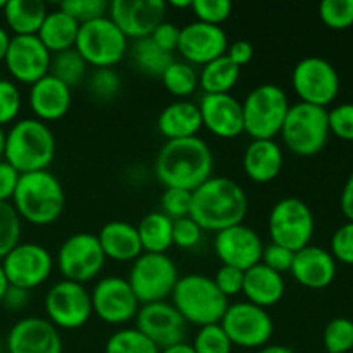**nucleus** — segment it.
I'll use <instances>...</instances> for the list:
<instances>
[{"label": "nucleus", "mask_w": 353, "mask_h": 353, "mask_svg": "<svg viewBox=\"0 0 353 353\" xmlns=\"http://www.w3.org/2000/svg\"><path fill=\"white\" fill-rule=\"evenodd\" d=\"M155 178L165 188L193 190L212 178L214 155L199 137L169 140L162 145L154 164Z\"/></svg>", "instance_id": "1"}, {"label": "nucleus", "mask_w": 353, "mask_h": 353, "mask_svg": "<svg viewBox=\"0 0 353 353\" xmlns=\"http://www.w3.org/2000/svg\"><path fill=\"white\" fill-rule=\"evenodd\" d=\"M248 212L245 190L226 176H212L192 192L190 217L203 231H219L241 224Z\"/></svg>", "instance_id": "2"}, {"label": "nucleus", "mask_w": 353, "mask_h": 353, "mask_svg": "<svg viewBox=\"0 0 353 353\" xmlns=\"http://www.w3.org/2000/svg\"><path fill=\"white\" fill-rule=\"evenodd\" d=\"M10 203L21 221L33 226H48L54 224L65 209L64 186L48 169L26 172L19 176Z\"/></svg>", "instance_id": "3"}, {"label": "nucleus", "mask_w": 353, "mask_h": 353, "mask_svg": "<svg viewBox=\"0 0 353 353\" xmlns=\"http://www.w3.org/2000/svg\"><path fill=\"white\" fill-rule=\"evenodd\" d=\"M55 134L48 124L28 117L16 121L6 131L3 161L19 174L47 171L55 157Z\"/></svg>", "instance_id": "4"}, {"label": "nucleus", "mask_w": 353, "mask_h": 353, "mask_svg": "<svg viewBox=\"0 0 353 353\" xmlns=\"http://www.w3.org/2000/svg\"><path fill=\"white\" fill-rule=\"evenodd\" d=\"M171 299L172 305L181 314L185 323L199 327L219 324L230 307L228 299L217 290L214 279L203 274L179 278Z\"/></svg>", "instance_id": "5"}, {"label": "nucleus", "mask_w": 353, "mask_h": 353, "mask_svg": "<svg viewBox=\"0 0 353 353\" xmlns=\"http://www.w3.org/2000/svg\"><path fill=\"white\" fill-rule=\"evenodd\" d=\"M290 105L288 95L278 85L264 83L255 86L241 102L243 133L252 140H274L281 133Z\"/></svg>", "instance_id": "6"}, {"label": "nucleus", "mask_w": 353, "mask_h": 353, "mask_svg": "<svg viewBox=\"0 0 353 353\" xmlns=\"http://www.w3.org/2000/svg\"><path fill=\"white\" fill-rule=\"evenodd\" d=\"M283 143L299 157H314L330 140L327 110L310 103H293L281 128Z\"/></svg>", "instance_id": "7"}, {"label": "nucleus", "mask_w": 353, "mask_h": 353, "mask_svg": "<svg viewBox=\"0 0 353 353\" xmlns=\"http://www.w3.org/2000/svg\"><path fill=\"white\" fill-rule=\"evenodd\" d=\"M268 230L271 241L288 248L293 254L309 247L316 231V219L303 200L295 196H286L269 212Z\"/></svg>", "instance_id": "8"}, {"label": "nucleus", "mask_w": 353, "mask_h": 353, "mask_svg": "<svg viewBox=\"0 0 353 353\" xmlns=\"http://www.w3.org/2000/svg\"><path fill=\"white\" fill-rule=\"evenodd\" d=\"M178 268L168 254H141L130 269V283L140 305L165 302L178 283Z\"/></svg>", "instance_id": "9"}, {"label": "nucleus", "mask_w": 353, "mask_h": 353, "mask_svg": "<svg viewBox=\"0 0 353 353\" xmlns=\"http://www.w3.org/2000/svg\"><path fill=\"white\" fill-rule=\"evenodd\" d=\"M76 50L88 65L95 69L114 68L124 59L128 52V38L109 16L90 23L79 24L76 38Z\"/></svg>", "instance_id": "10"}, {"label": "nucleus", "mask_w": 353, "mask_h": 353, "mask_svg": "<svg viewBox=\"0 0 353 353\" xmlns=\"http://www.w3.org/2000/svg\"><path fill=\"white\" fill-rule=\"evenodd\" d=\"M219 324L233 347L247 350H259L269 345L274 333V323L268 310L247 300L230 303Z\"/></svg>", "instance_id": "11"}, {"label": "nucleus", "mask_w": 353, "mask_h": 353, "mask_svg": "<svg viewBox=\"0 0 353 353\" xmlns=\"http://www.w3.org/2000/svg\"><path fill=\"white\" fill-rule=\"evenodd\" d=\"M292 85L300 102L326 109L340 93V76L326 59L310 55L296 62L292 72Z\"/></svg>", "instance_id": "12"}, {"label": "nucleus", "mask_w": 353, "mask_h": 353, "mask_svg": "<svg viewBox=\"0 0 353 353\" xmlns=\"http://www.w3.org/2000/svg\"><path fill=\"white\" fill-rule=\"evenodd\" d=\"M45 314L57 330H79L93 316L92 295L81 283L62 279L45 295Z\"/></svg>", "instance_id": "13"}, {"label": "nucleus", "mask_w": 353, "mask_h": 353, "mask_svg": "<svg viewBox=\"0 0 353 353\" xmlns=\"http://www.w3.org/2000/svg\"><path fill=\"white\" fill-rule=\"evenodd\" d=\"M55 262L64 279L85 285L102 272L107 259L97 234L74 233L62 241Z\"/></svg>", "instance_id": "14"}, {"label": "nucleus", "mask_w": 353, "mask_h": 353, "mask_svg": "<svg viewBox=\"0 0 353 353\" xmlns=\"http://www.w3.org/2000/svg\"><path fill=\"white\" fill-rule=\"evenodd\" d=\"M0 264L10 286L31 292L50 278L54 259L43 245L19 243Z\"/></svg>", "instance_id": "15"}, {"label": "nucleus", "mask_w": 353, "mask_h": 353, "mask_svg": "<svg viewBox=\"0 0 353 353\" xmlns=\"http://www.w3.org/2000/svg\"><path fill=\"white\" fill-rule=\"evenodd\" d=\"M93 314L105 324H126L137 317L140 302L134 296L128 279L105 276L90 292Z\"/></svg>", "instance_id": "16"}, {"label": "nucleus", "mask_w": 353, "mask_h": 353, "mask_svg": "<svg viewBox=\"0 0 353 353\" xmlns=\"http://www.w3.org/2000/svg\"><path fill=\"white\" fill-rule=\"evenodd\" d=\"M168 2L164 0H114L109 3V17L130 40H143L165 21Z\"/></svg>", "instance_id": "17"}, {"label": "nucleus", "mask_w": 353, "mask_h": 353, "mask_svg": "<svg viewBox=\"0 0 353 353\" xmlns=\"http://www.w3.org/2000/svg\"><path fill=\"white\" fill-rule=\"evenodd\" d=\"M3 62L9 74L16 81L31 86L50 72L52 54L45 48L37 34L12 37Z\"/></svg>", "instance_id": "18"}, {"label": "nucleus", "mask_w": 353, "mask_h": 353, "mask_svg": "<svg viewBox=\"0 0 353 353\" xmlns=\"http://www.w3.org/2000/svg\"><path fill=\"white\" fill-rule=\"evenodd\" d=\"M134 321L137 330L157 345L159 350L185 341L186 323L172 303L157 302L141 305Z\"/></svg>", "instance_id": "19"}, {"label": "nucleus", "mask_w": 353, "mask_h": 353, "mask_svg": "<svg viewBox=\"0 0 353 353\" xmlns=\"http://www.w3.org/2000/svg\"><path fill=\"white\" fill-rule=\"evenodd\" d=\"M230 41L221 26L193 21L179 31L178 52L192 65H205L226 55Z\"/></svg>", "instance_id": "20"}, {"label": "nucleus", "mask_w": 353, "mask_h": 353, "mask_svg": "<svg viewBox=\"0 0 353 353\" xmlns=\"http://www.w3.org/2000/svg\"><path fill=\"white\" fill-rule=\"evenodd\" d=\"M214 250L223 265L248 271L254 265L261 264L264 243L252 228L241 223L216 233Z\"/></svg>", "instance_id": "21"}, {"label": "nucleus", "mask_w": 353, "mask_h": 353, "mask_svg": "<svg viewBox=\"0 0 353 353\" xmlns=\"http://www.w3.org/2000/svg\"><path fill=\"white\" fill-rule=\"evenodd\" d=\"M9 353H62V336L47 317H24L7 334Z\"/></svg>", "instance_id": "22"}, {"label": "nucleus", "mask_w": 353, "mask_h": 353, "mask_svg": "<svg viewBox=\"0 0 353 353\" xmlns=\"http://www.w3.org/2000/svg\"><path fill=\"white\" fill-rule=\"evenodd\" d=\"M202 126L214 137L231 140L243 133V109L231 93L203 95L199 103Z\"/></svg>", "instance_id": "23"}, {"label": "nucleus", "mask_w": 353, "mask_h": 353, "mask_svg": "<svg viewBox=\"0 0 353 353\" xmlns=\"http://www.w3.org/2000/svg\"><path fill=\"white\" fill-rule=\"evenodd\" d=\"M290 272L299 285L309 290H324L336 278V261L331 252L309 245L295 252Z\"/></svg>", "instance_id": "24"}, {"label": "nucleus", "mask_w": 353, "mask_h": 353, "mask_svg": "<svg viewBox=\"0 0 353 353\" xmlns=\"http://www.w3.org/2000/svg\"><path fill=\"white\" fill-rule=\"evenodd\" d=\"M28 102L34 119L45 124L54 123L62 119L71 109V88L52 74H47L40 81L31 85Z\"/></svg>", "instance_id": "25"}, {"label": "nucleus", "mask_w": 353, "mask_h": 353, "mask_svg": "<svg viewBox=\"0 0 353 353\" xmlns=\"http://www.w3.org/2000/svg\"><path fill=\"white\" fill-rule=\"evenodd\" d=\"M243 171L254 183L274 181L285 164V154L278 141L252 140L243 154Z\"/></svg>", "instance_id": "26"}, {"label": "nucleus", "mask_w": 353, "mask_h": 353, "mask_svg": "<svg viewBox=\"0 0 353 353\" xmlns=\"http://www.w3.org/2000/svg\"><path fill=\"white\" fill-rule=\"evenodd\" d=\"M97 238L105 259L110 261L134 262L143 254L137 226L126 221H110L103 224Z\"/></svg>", "instance_id": "27"}, {"label": "nucleus", "mask_w": 353, "mask_h": 353, "mask_svg": "<svg viewBox=\"0 0 353 353\" xmlns=\"http://www.w3.org/2000/svg\"><path fill=\"white\" fill-rule=\"evenodd\" d=\"M286 285L285 278L279 272L272 271L268 265L257 264L245 271L243 295L247 302L268 310L281 302L285 296Z\"/></svg>", "instance_id": "28"}, {"label": "nucleus", "mask_w": 353, "mask_h": 353, "mask_svg": "<svg viewBox=\"0 0 353 353\" xmlns=\"http://www.w3.org/2000/svg\"><path fill=\"white\" fill-rule=\"evenodd\" d=\"M157 128L168 141L196 137V133L203 128L199 103L190 100H176L169 103L159 114Z\"/></svg>", "instance_id": "29"}, {"label": "nucleus", "mask_w": 353, "mask_h": 353, "mask_svg": "<svg viewBox=\"0 0 353 353\" xmlns=\"http://www.w3.org/2000/svg\"><path fill=\"white\" fill-rule=\"evenodd\" d=\"M2 12L14 37H34L40 31L48 9L41 0H6Z\"/></svg>", "instance_id": "30"}, {"label": "nucleus", "mask_w": 353, "mask_h": 353, "mask_svg": "<svg viewBox=\"0 0 353 353\" xmlns=\"http://www.w3.org/2000/svg\"><path fill=\"white\" fill-rule=\"evenodd\" d=\"M79 24L62 9L48 10L37 37L52 55L74 48Z\"/></svg>", "instance_id": "31"}, {"label": "nucleus", "mask_w": 353, "mask_h": 353, "mask_svg": "<svg viewBox=\"0 0 353 353\" xmlns=\"http://www.w3.org/2000/svg\"><path fill=\"white\" fill-rule=\"evenodd\" d=\"M137 230L145 254H168L172 247V221L161 210L141 217Z\"/></svg>", "instance_id": "32"}, {"label": "nucleus", "mask_w": 353, "mask_h": 353, "mask_svg": "<svg viewBox=\"0 0 353 353\" xmlns=\"http://www.w3.org/2000/svg\"><path fill=\"white\" fill-rule=\"evenodd\" d=\"M241 69L230 61L228 55L202 65L199 72V86L203 95H223L230 93L240 79Z\"/></svg>", "instance_id": "33"}, {"label": "nucleus", "mask_w": 353, "mask_h": 353, "mask_svg": "<svg viewBox=\"0 0 353 353\" xmlns=\"http://www.w3.org/2000/svg\"><path fill=\"white\" fill-rule=\"evenodd\" d=\"M131 57H133L134 65L143 74L157 76V78H161L169 64L174 61V55L159 48L150 38L134 41L133 48H131Z\"/></svg>", "instance_id": "34"}, {"label": "nucleus", "mask_w": 353, "mask_h": 353, "mask_svg": "<svg viewBox=\"0 0 353 353\" xmlns=\"http://www.w3.org/2000/svg\"><path fill=\"white\" fill-rule=\"evenodd\" d=\"M162 85L171 95L178 97L179 100H185L195 90L199 88V72L195 65L188 64L185 61H172L164 74L161 76Z\"/></svg>", "instance_id": "35"}, {"label": "nucleus", "mask_w": 353, "mask_h": 353, "mask_svg": "<svg viewBox=\"0 0 353 353\" xmlns=\"http://www.w3.org/2000/svg\"><path fill=\"white\" fill-rule=\"evenodd\" d=\"M86 69H88V64L79 55V52L76 48H69V50L52 55L50 72L48 74L57 78L59 81L64 83L65 86L72 90L74 86L81 85L86 76Z\"/></svg>", "instance_id": "36"}, {"label": "nucleus", "mask_w": 353, "mask_h": 353, "mask_svg": "<svg viewBox=\"0 0 353 353\" xmlns=\"http://www.w3.org/2000/svg\"><path fill=\"white\" fill-rule=\"evenodd\" d=\"M105 353H161V350L137 327H128L110 334L105 341Z\"/></svg>", "instance_id": "37"}, {"label": "nucleus", "mask_w": 353, "mask_h": 353, "mask_svg": "<svg viewBox=\"0 0 353 353\" xmlns=\"http://www.w3.org/2000/svg\"><path fill=\"white\" fill-rule=\"evenodd\" d=\"M23 221L10 202H0V261L21 243Z\"/></svg>", "instance_id": "38"}, {"label": "nucleus", "mask_w": 353, "mask_h": 353, "mask_svg": "<svg viewBox=\"0 0 353 353\" xmlns=\"http://www.w3.org/2000/svg\"><path fill=\"white\" fill-rule=\"evenodd\" d=\"M326 353H348L353 350V321L334 317L326 324L323 333Z\"/></svg>", "instance_id": "39"}, {"label": "nucleus", "mask_w": 353, "mask_h": 353, "mask_svg": "<svg viewBox=\"0 0 353 353\" xmlns=\"http://www.w3.org/2000/svg\"><path fill=\"white\" fill-rule=\"evenodd\" d=\"M88 93L99 102H110L119 95L123 88V79L114 71V68L95 69L86 81Z\"/></svg>", "instance_id": "40"}, {"label": "nucleus", "mask_w": 353, "mask_h": 353, "mask_svg": "<svg viewBox=\"0 0 353 353\" xmlns=\"http://www.w3.org/2000/svg\"><path fill=\"white\" fill-rule=\"evenodd\" d=\"M192 348L195 353H231L233 352V345H231L230 338L224 333L221 324H209V326H202L196 331L195 338H193Z\"/></svg>", "instance_id": "41"}, {"label": "nucleus", "mask_w": 353, "mask_h": 353, "mask_svg": "<svg viewBox=\"0 0 353 353\" xmlns=\"http://www.w3.org/2000/svg\"><path fill=\"white\" fill-rule=\"evenodd\" d=\"M319 17L331 30H348L353 26V0H323Z\"/></svg>", "instance_id": "42"}, {"label": "nucleus", "mask_w": 353, "mask_h": 353, "mask_svg": "<svg viewBox=\"0 0 353 353\" xmlns=\"http://www.w3.org/2000/svg\"><path fill=\"white\" fill-rule=\"evenodd\" d=\"M59 9L69 14L78 24L109 16V2L105 0H65Z\"/></svg>", "instance_id": "43"}, {"label": "nucleus", "mask_w": 353, "mask_h": 353, "mask_svg": "<svg viewBox=\"0 0 353 353\" xmlns=\"http://www.w3.org/2000/svg\"><path fill=\"white\" fill-rule=\"evenodd\" d=\"M192 10L200 23L221 26L233 12V3L228 0H193Z\"/></svg>", "instance_id": "44"}, {"label": "nucleus", "mask_w": 353, "mask_h": 353, "mask_svg": "<svg viewBox=\"0 0 353 353\" xmlns=\"http://www.w3.org/2000/svg\"><path fill=\"white\" fill-rule=\"evenodd\" d=\"M192 210V192L179 188H165L161 196V212L171 221L190 216Z\"/></svg>", "instance_id": "45"}, {"label": "nucleus", "mask_w": 353, "mask_h": 353, "mask_svg": "<svg viewBox=\"0 0 353 353\" xmlns=\"http://www.w3.org/2000/svg\"><path fill=\"white\" fill-rule=\"evenodd\" d=\"M23 99L16 83L9 79H0V126L16 123L21 112Z\"/></svg>", "instance_id": "46"}, {"label": "nucleus", "mask_w": 353, "mask_h": 353, "mask_svg": "<svg viewBox=\"0 0 353 353\" xmlns=\"http://www.w3.org/2000/svg\"><path fill=\"white\" fill-rule=\"evenodd\" d=\"M203 233L205 231L190 216L172 221V245H176L181 250H192V248L199 247L203 238Z\"/></svg>", "instance_id": "47"}, {"label": "nucleus", "mask_w": 353, "mask_h": 353, "mask_svg": "<svg viewBox=\"0 0 353 353\" xmlns=\"http://www.w3.org/2000/svg\"><path fill=\"white\" fill-rule=\"evenodd\" d=\"M330 133L343 141H353V103H341L327 110Z\"/></svg>", "instance_id": "48"}, {"label": "nucleus", "mask_w": 353, "mask_h": 353, "mask_svg": "<svg viewBox=\"0 0 353 353\" xmlns=\"http://www.w3.org/2000/svg\"><path fill=\"white\" fill-rule=\"evenodd\" d=\"M331 255L336 262L353 265V223L347 221L331 238Z\"/></svg>", "instance_id": "49"}, {"label": "nucleus", "mask_w": 353, "mask_h": 353, "mask_svg": "<svg viewBox=\"0 0 353 353\" xmlns=\"http://www.w3.org/2000/svg\"><path fill=\"white\" fill-rule=\"evenodd\" d=\"M212 279L214 283H216L217 290H219L226 299H230V296H236L243 292L245 271L231 268V265H221Z\"/></svg>", "instance_id": "50"}, {"label": "nucleus", "mask_w": 353, "mask_h": 353, "mask_svg": "<svg viewBox=\"0 0 353 353\" xmlns=\"http://www.w3.org/2000/svg\"><path fill=\"white\" fill-rule=\"evenodd\" d=\"M293 257H295V254H293L292 250H288V248L281 247V245H276L271 241L269 245H264L261 264L268 265V268L272 269V271L283 274V272H290V269H292V264H293Z\"/></svg>", "instance_id": "51"}, {"label": "nucleus", "mask_w": 353, "mask_h": 353, "mask_svg": "<svg viewBox=\"0 0 353 353\" xmlns=\"http://www.w3.org/2000/svg\"><path fill=\"white\" fill-rule=\"evenodd\" d=\"M179 31H181V28L176 26L174 23L164 21V23H161L157 28H155L154 33H152L148 38H150L159 48L169 52V54H174V52L178 50Z\"/></svg>", "instance_id": "52"}, {"label": "nucleus", "mask_w": 353, "mask_h": 353, "mask_svg": "<svg viewBox=\"0 0 353 353\" xmlns=\"http://www.w3.org/2000/svg\"><path fill=\"white\" fill-rule=\"evenodd\" d=\"M19 172L7 164L6 161L0 162V202H10L16 192L17 181H19Z\"/></svg>", "instance_id": "53"}, {"label": "nucleus", "mask_w": 353, "mask_h": 353, "mask_svg": "<svg viewBox=\"0 0 353 353\" xmlns=\"http://www.w3.org/2000/svg\"><path fill=\"white\" fill-rule=\"evenodd\" d=\"M226 55L233 64H236L241 69L254 59V47H252L250 41L236 40L228 47Z\"/></svg>", "instance_id": "54"}, {"label": "nucleus", "mask_w": 353, "mask_h": 353, "mask_svg": "<svg viewBox=\"0 0 353 353\" xmlns=\"http://www.w3.org/2000/svg\"><path fill=\"white\" fill-rule=\"evenodd\" d=\"M28 300H30V292H26V290L23 288H17V286H10L7 288L6 295H3L2 302L3 307L9 310H21L24 309V307L28 305Z\"/></svg>", "instance_id": "55"}, {"label": "nucleus", "mask_w": 353, "mask_h": 353, "mask_svg": "<svg viewBox=\"0 0 353 353\" xmlns=\"http://www.w3.org/2000/svg\"><path fill=\"white\" fill-rule=\"evenodd\" d=\"M340 207H341V212H343V216L353 223V171H352V174L348 176L347 183H345V186H343V192H341Z\"/></svg>", "instance_id": "56"}, {"label": "nucleus", "mask_w": 353, "mask_h": 353, "mask_svg": "<svg viewBox=\"0 0 353 353\" xmlns=\"http://www.w3.org/2000/svg\"><path fill=\"white\" fill-rule=\"evenodd\" d=\"M10 40H12V37L9 34V31H7L6 28L0 26V62H3V59H6Z\"/></svg>", "instance_id": "57"}, {"label": "nucleus", "mask_w": 353, "mask_h": 353, "mask_svg": "<svg viewBox=\"0 0 353 353\" xmlns=\"http://www.w3.org/2000/svg\"><path fill=\"white\" fill-rule=\"evenodd\" d=\"M255 353H295L292 348L285 347V345H265V347L259 348Z\"/></svg>", "instance_id": "58"}, {"label": "nucleus", "mask_w": 353, "mask_h": 353, "mask_svg": "<svg viewBox=\"0 0 353 353\" xmlns=\"http://www.w3.org/2000/svg\"><path fill=\"white\" fill-rule=\"evenodd\" d=\"M161 353H195V350L192 348V345H188L183 341V343L172 345V347L164 348V350H161Z\"/></svg>", "instance_id": "59"}, {"label": "nucleus", "mask_w": 353, "mask_h": 353, "mask_svg": "<svg viewBox=\"0 0 353 353\" xmlns=\"http://www.w3.org/2000/svg\"><path fill=\"white\" fill-rule=\"evenodd\" d=\"M7 288H9V281H7L6 272H3L2 264H0V302H2L3 295H6V292H7Z\"/></svg>", "instance_id": "60"}, {"label": "nucleus", "mask_w": 353, "mask_h": 353, "mask_svg": "<svg viewBox=\"0 0 353 353\" xmlns=\"http://www.w3.org/2000/svg\"><path fill=\"white\" fill-rule=\"evenodd\" d=\"M193 0H171L168 6L174 7V9H192Z\"/></svg>", "instance_id": "61"}, {"label": "nucleus", "mask_w": 353, "mask_h": 353, "mask_svg": "<svg viewBox=\"0 0 353 353\" xmlns=\"http://www.w3.org/2000/svg\"><path fill=\"white\" fill-rule=\"evenodd\" d=\"M3 155H6V130L0 126V162L3 161Z\"/></svg>", "instance_id": "62"}, {"label": "nucleus", "mask_w": 353, "mask_h": 353, "mask_svg": "<svg viewBox=\"0 0 353 353\" xmlns=\"http://www.w3.org/2000/svg\"><path fill=\"white\" fill-rule=\"evenodd\" d=\"M3 6H6V0H0V10H3Z\"/></svg>", "instance_id": "63"}]
</instances>
